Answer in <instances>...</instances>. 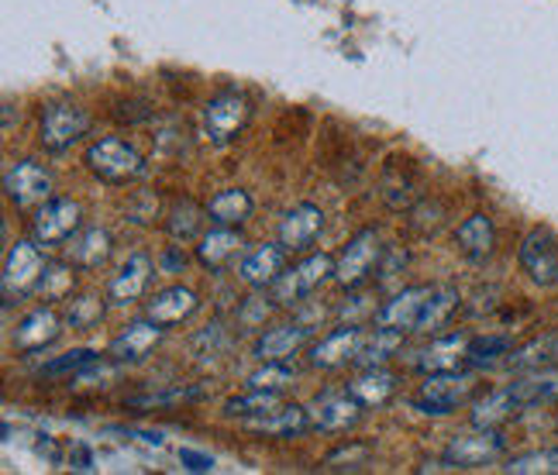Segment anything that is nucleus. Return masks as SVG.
I'll list each match as a JSON object with an SVG mask.
<instances>
[{
	"instance_id": "1",
	"label": "nucleus",
	"mask_w": 558,
	"mask_h": 475,
	"mask_svg": "<svg viewBox=\"0 0 558 475\" xmlns=\"http://www.w3.org/2000/svg\"><path fill=\"white\" fill-rule=\"evenodd\" d=\"M87 166L97 180L111 186H128L145 176V159L121 138H100L87 148Z\"/></svg>"
},
{
	"instance_id": "2",
	"label": "nucleus",
	"mask_w": 558,
	"mask_h": 475,
	"mask_svg": "<svg viewBox=\"0 0 558 475\" xmlns=\"http://www.w3.org/2000/svg\"><path fill=\"white\" fill-rule=\"evenodd\" d=\"M335 276V258L328 252H314L307 258H300L293 269H287L283 276L272 283V300L279 307H293L304 296H311L320 283H328Z\"/></svg>"
},
{
	"instance_id": "3",
	"label": "nucleus",
	"mask_w": 558,
	"mask_h": 475,
	"mask_svg": "<svg viewBox=\"0 0 558 475\" xmlns=\"http://www.w3.org/2000/svg\"><path fill=\"white\" fill-rule=\"evenodd\" d=\"M46 255L38 252V242H14L4 258V272H0V287H4L8 304L11 300H25L32 290H38L41 276H46Z\"/></svg>"
},
{
	"instance_id": "4",
	"label": "nucleus",
	"mask_w": 558,
	"mask_h": 475,
	"mask_svg": "<svg viewBox=\"0 0 558 475\" xmlns=\"http://www.w3.org/2000/svg\"><path fill=\"white\" fill-rule=\"evenodd\" d=\"M379 255H383V242H379L376 228H362L359 234L349 238V245L335 258V279L345 290L362 287L373 276V269L379 266Z\"/></svg>"
},
{
	"instance_id": "5",
	"label": "nucleus",
	"mask_w": 558,
	"mask_h": 475,
	"mask_svg": "<svg viewBox=\"0 0 558 475\" xmlns=\"http://www.w3.org/2000/svg\"><path fill=\"white\" fill-rule=\"evenodd\" d=\"M472 379L469 373L459 369H445V373H427V379L421 382V390L414 397V406L424 410V414H452L456 406H462L472 393Z\"/></svg>"
},
{
	"instance_id": "6",
	"label": "nucleus",
	"mask_w": 558,
	"mask_h": 475,
	"mask_svg": "<svg viewBox=\"0 0 558 475\" xmlns=\"http://www.w3.org/2000/svg\"><path fill=\"white\" fill-rule=\"evenodd\" d=\"M518 263L534 287H558V238L548 228H531L518 248Z\"/></svg>"
},
{
	"instance_id": "7",
	"label": "nucleus",
	"mask_w": 558,
	"mask_h": 475,
	"mask_svg": "<svg viewBox=\"0 0 558 475\" xmlns=\"http://www.w3.org/2000/svg\"><path fill=\"white\" fill-rule=\"evenodd\" d=\"M83 224V210L76 200L70 197H52L49 204H41L38 214H35V221H32V234H35V242L38 245H62V242H70V238L80 231Z\"/></svg>"
},
{
	"instance_id": "8",
	"label": "nucleus",
	"mask_w": 558,
	"mask_h": 475,
	"mask_svg": "<svg viewBox=\"0 0 558 475\" xmlns=\"http://www.w3.org/2000/svg\"><path fill=\"white\" fill-rule=\"evenodd\" d=\"M90 118L80 103H49L41 111V145L49 153H66L73 142L87 135Z\"/></svg>"
},
{
	"instance_id": "9",
	"label": "nucleus",
	"mask_w": 558,
	"mask_h": 475,
	"mask_svg": "<svg viewBox=\"0 0 558 475\" xmlns=\"http://www.w3.org/2000/svg\"><path fill=\"white\" fill-rule=\"evenodd\" d=\"M4 190L14 207L32 210V207H41L52 200V176L38 162L21 159L4 172Z\"/></svg>"
},
{
	"instance_id": "10",
	"label": "nucleus",
	"mask_w": 558,
	"mask_h": 475,
	"mask_svg": "<svg viewBox=\"0 0 558 475\" xmlns=\"http://www.w3.org/2000/svg\"><path fill=\"white\" fill-rule=\"evenodd\" d=\"M248 118H252V103L239 90H225L207 103L204 127L214 142H231L245 132Z\"/></svg>"
},
{
	"instance_id": "11",
	"label": "nucleus",
	"mask_w": 558,
	"mask_h": 475,
	"mask_svg": "<svg viewBox=\"0 0 558 475\" xmlns=\"http://www.w3.org/2000/svg\"><path fill=\"white\" fill-rule=\"evenodd\" d=\"M507 451L500 430H480V435L456 438L445 448V468H483L493 465Z\"/></svg>"
},
{
	"instance_id": "12",
	"label": "nucleus",
	"mask_w": 558,
	"mask_h": 475,
	"mask_svg": "<svg viewBox=\"0 0 558 475\" xmlns=\"http://www.w3.org/2000/svg\"><path fill=\"white\" fill-rule=\"evenodd\" d=\"M307 410H311V427L314 430H325V435H341V430H349V427L359 424L362 410H366V406H362L349 390L345 393L331 390V393H320Z\"/></svg>"
},
{
	"instance_id": "13",
	"label": "nucleus",
	"mask_w": 558,
	"mask_h": 475,
	"mask_svg": "<svg viewBox=\"0 0 558 475\" xmlns=\"http://www.w3.org/2000/svg\"><path fill=\"white\" fill-rule=\"evenodd\" d=\"M320 231H325V210L317 204H296L293 210H287V218L279 221V245L290 255L311 252Z\"/></svg>"
},
{
	"instance_id": "14",
	"label": "nucleus",
	"mask_w": 558,
	"mask_h": 475,
	"mask_svg": "<svg viewBox=\"0 0 558 475\" xmlns=\"http://www.w3.org/2000/svg\"><path fill=\"white\" fill-rule=\"evenodd\" d=\"M435 296V287H407L400 290L393 300H386L376 314V324L379 328H390V331H417L421 324V314L427 307V300Z\"/></svg>"
},
{
	"instance_id": "15",
	"label": "nucleus",
	"mask_w": 558,
	"mask_h": 475,
	"mask_svg": "<svg viewBox=\"0 0 558 475\" xmlns=\"http://www.w3.org/2000/svg\"><path fill=\"white\" fill-rule=\"evenodd\" d=\"M287 248L283 245H259V248H252L242 263H239V279L245 287L252 290H266L272 287L279 276L287 272Z\"/></svg>"
},
{
	"instance_id": "16",
	"label": "nucleus",
	"mask_w": 558,
	"mask_h": 475,
	"mask_svg": "<svg viewBox=\"0 0 558 475\" xmlns=\"http://www.w3.org/2000/svg\"><path fill=\"white\" fill-rule=\"evenodd\" d=\"M148 279H153V258L142 255V252L128 255V263L114 272L111 287H107V300H111L114 307L135 304V300H142V296H145Z\"/></svg>"
},
{
	"instance_id": "17",
	"label": "nucleus",
	"mask_w": 558,
	"mask_h": 475,
	"mask_svg": "<svg viewBox=\"0 0 558 475\" xmlns=\"http://www.w3.org/2000/svg\"><path fill=\"white\" fill-rule=\"evenodd\" d=\"M62 334V320L52 307H38L32 314H25L17 320L14 328V349L25 352V355H35L41 349H49V344Z\"/></svg>"
},
{
	"instance_id": "18",
	"label": "nucleus",
	"mask_w": 558,
	"mask_h": 475,
	"mask_svg": "<svg viewBox=\"0 0 558 475\" xmlns=\"http://www.w3.org/2000/svg\"><path fill=\"white\" fill-rule=\"evenodd\" d=\"M362 338H366V331H362L359 324L335 328L331 334H325L311 349V365H314V369H338V365H345V362L355 358Z\"/></svg>"
},
{
	"instance_id": "19",
	"label": "nucleus",
	"mask_w": 558,
	"mask_h": 475,
	"mask_svg": "<svg viewBox=\"0 0 558 475\" xmlns=\"http://www.w3.org/2000/svg\"><path fill=\"white\" fill-rule=\"evenodd\" d=\"M245 430L252 435H266V438H296L304 435V430H314L311 427V410L307 406H276L272 414H263V417H248L242 421Z\"/></svg>"
},
{
	"instance_id": "20",
	"label": "nucleus",
	"mask_w": 558,
	"mask_h": 475,
	"mask_svg": "<svg viewBox=\"0 0 558 475\" xmlns=\"http://www.w3.org/2000/svg\"><path fill=\"white\" fill-rule=\"evenodd\" d=\"M197 307H201V300L190 287H166V290H159L153 300H148L145 317L162 324V328H173V324H183V320H190L193 314H197Z\"/></svg>"
},
{
	"instance_id": "21",
	"label": "nucleus",
	"mask_w": 558,
	"mask_h": 475,
	"mask_svg": "<svg viewBox=\"0 0 558 475\" xmlns=\"http://www.w3.org/2000/svg\"><path fill=\"white\" fill-rule=\"evenodd\" d=\"M162 331H166L162 324L148 320V317L128 324V328L111 341V358L114 362H142L162 341Z\"/></svg>"
},
{
	"instance_id": "22",
	"label": "nucleus",
	"mask_w": 558,
	"mask_h": 475,
	"mask_svg": "<svg viewBox=\"0 0 558 475\" xmlns=\"http://www.w3.org/2000/svg\"><path fill=\"white\" fill-rule=\"evenodd\" d=\"M311 328L307 324H279L269 328L259 341H255V358L259 362H287L307 344Z\"/></svg>"
},
{
	"instance_id": "23",
	"label": "nucleus",
	"mask_w": 558,
	"mask_h": 475,
	"mask_svg": "<svg viewBox=\"0 0 558 475\" xmlns=\"http://www.w3.org/2000/svg\"><path fill=\"white\" fill-rule=\"evenodd\" d=\"M462 362H469V338L465 334H448L432 341L427 349L417 352L414 365L427 376V373H445V369H459Z\"/></svg>"
},
{
	"instance_id": "24",
	"label": "nucleus",
	"mask_w": 558,
	"mask_h": 475,
	"mask_svg": "<svg viewBox=\"0 0 558 475\" xmlns=\"http://www.w3.org/2000/svg\"><path fill=\"white\" fill-rule=\"evenodd\" d=\"M242 234L239 228H228V224H214L210 231L201 234V245H197V263L210 272H218L231 255L242 252Z\"/></svg>"
},
{
	"instance_id": "25",
	"label": "nucleus",
	"mask_w": 558,
	"mask_h": 475,
	"mask_svg": "<svg viewBox=\"0 0 558 475\" xmlns=\"http://www.w3.org/2000/svg\"><path fill=\"white\" fill-rule=\"evenodd\" d=\"M456 245L465 258H472V263H483V258L493 255V248H497V228H493L486 214H472V218H465L459 224Z\"/></svg>"
},
{
	"instance_id": "26",
	"label": "nucleus",
	"mask_w": 558,
	"mask_h": 475,
	"mask_svg": "<svg viewBox=\"0 0 558 475\" xmlns=\"http://www.w3.org/2000/svg\"><path fill=\"white\" fill-rule=\"evenodd\" d=\"M521 410L518 397L510 393V386H504V390H493L486 393L476 406H472V427L476 430H500V424H507L513 414Z\"/></svg>"
},
{
	"instance_id": "27",
	"label": "nucleus",
	"mask_w": 558,
	"mask_h": 475,
	"mask_svg": "<svg viewBox=\"0 0 558 475\" xmlns=\"http://www.w3.org/2000/svg\"><path fill=\"white\" fill-rule=\"evenodd\" d=\"M349 393L362 403V406H383L390 403L393 393H397V376L386 373L383 365H376V369H362L352 382H349Z\"/></svg>"
},
{
	"instance_id": "28",
	"label": "nucleus",
	"mask_w": 558,
	"mask_h": 475,
	"mask_svg": "<svg viewBox=\"0 0 558 475\" xmlns=\"http://www.w3.org/2000/svg\"><path fill=\"white\" fill-rule=\"evenodd\" d=\"M510 393L521 406H538L558 400V369H538L510 382Z\"/></svg>"
},
{
	"instance_id": "29",
	"label": "nucleus",
	"mask_w": 558,
	"mask_h": 475,
	"mask_svg": "<svg viewBox=\"0 0 558 475\" xmlns=\"http://www.w3.org/2000/svg\"><path fill=\"white\" fill-rule=\"evenodd\" d=\"M248 214H252V197H248L245 190H239V186L214 193L210 204H207V218H210L214 224L239 228L242 221H248Z\"/></svg>"
},
{
	"instance_id": "30",
	"label": "nucleus",
	"mask_w": 558,
	"mask_h": 475,
	"mask_svg": "<svg viewBox=\"0 0 558 475\" xmlns=\"http://www.w3.org/2000/svg\"><path fill=\"white\" fill-rule=\"evenodd\" d=\"M403 344V334L400 331H390V328H376L373 338H362L359 352H355V365L359 369H376V365H383L386 358H393L400 352Z\"/></svg>"
},
{
	"instance_id": "31",
	"label": "nucleus",
	"mask_w": 558,
	"mask_h": 475,
	"mask_svg": "<svg viewBox=\"0 0 558 475\" xmlns=\"http://www.w3.org/2000/svg\"><path fill=\"white\" fill-rule=\"evenodd\" d=\"M111 255V234L104 228H87L73 242V266L80 269H100Z\"/></svg>"
},
{
	"instance_id": "32",
	"label": "nucleus",
	"mask_w": 558,
	"mask_h": 475,
	"mask_svg": "<svg viewBox=\"0 0 558 475\" xmlns=\"http://www.w3.org/2000/svg\"><path fill=\"white\" fill-rule=\"evenodd\" d=\"M276 406H279V390H248L245 397L228 400L225 414L228 417H239V421H248V417L272 414Z\"/></svg>"
},
{
	"instance_id": "33",
	"label": "nucleus",
	"mask_w": 558,
	"mask_h": 475,
	"mask_svg": "<svg viewBox=\"0 0 558 475\" xmlns=\"http://www.w3.org/2000/svg\"><path fill=\"white\" fill-rule=\"evenodd\" d=\"M204 214H207V207L201 210L193 200H180L173 210H169V224L166 228H169V234L177 238V242H190V238H197Z\"/></svg>"
},
{
	"instance_id": "34",
	"label": "nucleus",
	"mask_w": 558,
	"mask_h": 475,
	"mask_svg": "<svg viewBox=\"0 0 558 475\" xmlns=\"http://www.w3.org/2000/svg\"><path fill=\"white\" fill-rule=\"evenodd\" d=\"M510 475H558V448L531 451V455H518L504 465Z\"/></svg>"
},
{
	"instance_id": "35",
	"label": "nucleus",
	"mask_w": 558,
	"mask_h": 475,
	"mask_svg": "<svg viewBox=\"0 0 558 475\" xmlns=\"http://www.w3.org/2000/svg\"><path fill=\"white\" fill-rule=\"evenodd\" d=\"M456 307H459V293L456 290H435V296L427 300V307L421 314L417 331H435V328H441V324L448 320V314H452Z\"/></svg>"
},
{
	"instance_id": "36",
	"label": "nucleus",
	"mask_w": 558,
	"mask_h": 475,
	"mask_svg": "<svg viewBox=\"0 0 558 475\" xmlns=\"http://www.w3.org/2000/svg\"><path fill=\"white\" fill-rule=\"evenodd\" d=\"M513 349L507 334H486V338H469V362L472 365H493L500 362Z\"/></svg>"
},
{
	"instance_id": "37",
	"label": "nucleus",
	"mask_w": 558,
	"mask_h": 475,
	"mask_svg": "<svg viewBox=\"0 0 558 475\" xmlns=\"http://www.w3.org/2000/svg\"><path fill=\"white\" fill-rule=\"evenodd\" d=\"M287 382H293V369L287 362H263L259 369L248 376V390H279L283 393Z\"/></svg>"
},
{
	"instance_id": "38",
	"label": "nucleus",
	"mask_w": 558,
	"mask_h": 475,
	"mask_svg": "<svg viewBox=\"0 0 558 475\" xmlns=\"http://www.w3.org/2000/svg\"><path fill=\"white\" fill-rule=\"evenodd\" d=\"M100 362V355L97 352H90V349H76V352H66L62 358H52L46 369V376H66V373H83V369H90V365H97Z\"/></svg>"
},
{
	"instance_id": "39",
	"label": "nucleus",
	"mask_w": 558,
	"mask_h": 475,
	"mask_svg": "<svg viewBox=\"0 0 558 475\" xmlns=\"http://www.w3.org/2000/svg\"><path fill=\"white\" fill-rule=\"evenodd\" d=\"M104 317V300L100 296H76L70 304V328H94V324Z\"/></svg>"
},
{
	"instance_id": "40",
	"label": "nucleus",
	"mask_w": 558,
	"mask_h": 475,
	"mask_svg": "<svg viewBox=\"0 0 558 475\" xmlns=\"http://www.w3.org/2000/svg\"><path fill=\"white\" fill-rule=\"evenodd\" d=\"M70 287H73V272H66L62 266H49L46 276H41V283H38V290L46 293V296H52V300L62 296Z\"/></svg>"
},
{
	"instance_id": "41",
	"label": "nucleus",
	"mask_w": 558,
	"mask_h": 475,
	"mask_svg": "<svg viewBox=\"0 0 558 475\" xmlns=\"http://www.w3.org/2000/svg\"><path fill=\"white\" fill-rule=\"evenodd\" d=\"M201 397V390H169V393H156V397H132L128 403L132 406H159V403H180V400H193Z\"/></svg>"
},
{
	"instance_id": "42",
	"label": "nucleus",
	"mask_w": 558,
	"mask_h": 475,
	"mask_svg": "<svg viewBox=\"0 0 558 475\" xmlns=\"http://www.w3.org/2000/svg\"><path fill=\"white\" fill-rule=\"evenodd\" d=\"M180 462H183L190 472H214V459L204 455V451H193V448H183V451H180Z\"/></svg>"
},
{
	"instance_id": "43",
	"label": "nucleus",
	"mask_w": 558,
	"mask_h": 475,
	"mask_svg": "<svg viewBox=\"0 0 558 475\" xmlns=\"http://www.w3.org/2000/svg\"><path fill=\"white\" fill-rule=\"evenodd\" d=\"M73 468H80V472H90L94 468V462H90V451L83 448V444H76V465Z\"/></svg>"
},
{
	"instance_id": "44",
	"label": "nucleus",
	"mask_w": 558,
	"mask_h": 475,
	"mask_svg": "<svg viewBox=\"0 0 558 475\" xmlns=\"http://www.w3.org/2000/svg\"><path fill=\"white\" fill-rule=\"evenodd\" d=\"M548 362H555V365H558V338L551 341V358H548Z\"/></svg>"
}]
</instances>
